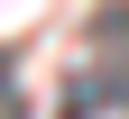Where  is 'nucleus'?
Listing matches in <instances>:
<instances>
[{
  "label": "nucleus",
  "instance_id": "nucleus-1",
  "mask_svg": "<svg viewBox=\"0 0 129 119\" xmlns=\"http://www.w3.org/2000/svg\"><path fill=\"white\" fill-rule=\"evenodd\" d=\"M0 119H28V101H19V92H9V82H0Z\"/></svg>",
  "mask_w": 129,
  "mask_h": 119
},
{
  "label": "nucleus",
  "instance_id": "nucleus-2",
  "mask_svg": "<svg viewBox=\"0 0 129 119\" xmlns=\"http://www.w3.org/2000/svg\"><path fill=\"white\" fill-rule=\"evenodd\" d=\"M0 82H9V55H0Z\"/></svg>",
  "mask_w": 129,
  "mask_h": 119
}]
</instances>
